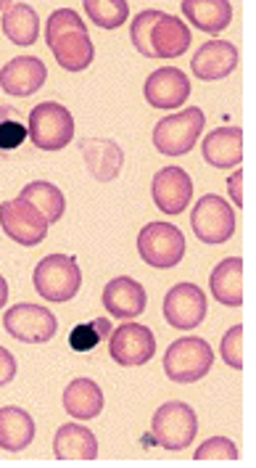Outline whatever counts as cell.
Returning a JSON list of instances; mask_svg holds the SVG:
<instances>
[{"label": "cell", "instance_id": "cell-2", "mask_svg": "<svg viewBox=\"0 0 256 468\" xmlns=\"http://www.w3.org/2000/svg\"><path fill=\"white\" fill-rule=\"evenodd\" d=\"M46 43L53 50L58 67L67 72H82L93 64V56H96L93 40L87 35L85 22L72 8H58L48 16Z\"/></svg>", "mask_w": 256, "mask_h": 468}, {"label": "cell", "instance_id": "cell-35", "mask_svg": "<svg viewBox=\"0 0 256 468\" xmlns=\"http://www.w3.org/2000/svg\"><path fill=\"white\" fill-rule=\"evenodd\" d=\"M8 302V283H5V278L0 275V307Z\"/></svg>", "mask_w": 256, "mask_h": 468}, {"label": "cell", "instance_id": "cell-22", "mask_svg": "<svg viewBox=\"0 0 256 468\" xmlns=\"http://www.w3.org/2000/svg\"><path fill=\"white\" fill-rule=\"evenodd\" d=\"M3 11V35L14 46H35L40 37V19L26 3H0Z\"/></svg>", "mask_w": 256, "mask_h": 468}, {"label": "cell", "instance_id": "cell-25", "mask_svg": "<svg viewBox=\"0 0 256 468\" xmlns=\"http://www.w3.org/2000/svg\"><path fill=\"white\" fill-rule=\"evenodd\" d=\"M64 410L79 420L98 419L103 410V392L101 387L90 378H75L64 389Z\"/></svg>", "mask_w": 256, "mask_h": 468}, {"label": "cell", "instance_id": "cell-27", "mask_svg": "<svg viewBox=\"0 0 256 468\" xmlns=\"http://www.w3.org/2000/svg\"><path fill=\"white\" fill-rule=\"evenodd\" d=\"M19 198L26 201L29 207H35L48 220V225L61 220L64 212H67V198H64V194L53 183H46V180H35V183L25 186Z\"/></svg>", "mask_w": 256, "mask_h": 468}, {"label": "cell", "instance_id": "cell-34", "mask_svg": "<svg viewBox=\"0 0 256 468\" xmlns=\"http://www.w3.org/2000/svg\"><path fill=\"white\" fill-rule=\"evenodd\" d=\"M228 188H230L235 207H243V173H232L230 180H228Z\"/></svg>", "mask_w": 256, "mask_h": 468}, {"label": "cell", "instance_id": "cell-5", "mask_svg": "<svg viewBox=\"0 0 256 468\" xmlns=\"http://www.w3.org/2000/svg\"><path fill=\"white\" fill-rule=\"evenodd\" d=\"M29 138L35 148L43 151H61L75 138V120L67 106L56 101H43L29 112Z\"/></svg>", "mask_w": 256, "mask_h": 468}, {"label": "cell", "instance_id": "cell-9", "mask_svg": "<svg viewBox=\"0 0 256 468\" xmlns=\"http://www.w3.org/2000/svg\"><path fill=\"white\" fill-rule=\"evenodd\" d=\"M3 328L8 336H14L16 342L25 345H46L56 336V315L51 310L40 307V304H14L5 315H3Z\"/></svg>", "mask_w": 256, "mask_h": 468}, {"label": "cell", "instance_id": "cell-8", "mask_svg": "<svg viewBox=\"0 0 256 468\" xmlns=\"http://www.w3.org/2000/svg\"><path fill=\"white\" fill-rule=\"evenodd\" d=\"M138 251L151 268L167 271L185 257V236L169 222H148L138 236Z\"/></svg>", "mask_w": 256, "mask_h": 468}, {"label": "cell", "instance_id": "cell-28", "mask_svg": "<svg viewBox=\"0 0 256 468\" xmlns=\"http://www.w3.org/2000/svg\"><path fill=\"white\" fill-rule=\"evenodd\" d=\"M85 14L93 25L103 29H117L128 22V0H85Z\"/></svg>", "mask_w": 256, "mask_h": 468}, {"label": "cell", "instance_id": "cell-33", "mask_svg": "<svg viewBox=\"0 0 256 468\" xmlns=\"http://www.w3.org/2000/svg\"><path fill=\"white\" fill-rule=\"evenodd\" d=\"M14 376H16V360L5 346H0V387L11 384Z\"/></svg>", "mask_w": 256, "mask_h": 468}, {"label": "cell", "instance_id": "cell-24", "mask_svg": "<svg viewBox=\"0 0 256 468\" xmlns=\"http://www.w3.org/2000/svg\"><path fill=\"white\" fill-rule=\"evenodd\" d=\"M182 14L190 25L206 35H220L232 22V3L228 0H182Z\"/></svg>", "mask_w": 256, "mask_h": 468}, {"label": "cell", "instance_id": "cell-1", "mask_svg": "<svg viewBox=\"0 0 256 468\" xmlns=\"http://www.w3.org/2000/svg\"><path fill=\"white\" fill-rule=\"evenodd\" d=\"M129 40L146 58H178L190 48V27L164 11H140L129 25Z\"/></svg>", "mask_w": 256, "mask_h": 468}, {"label": "cell", "instance_id": "cell-13", "mask_svg": "<svg viewBox=\"0 0 256 468\" xmlns=\"http://www.w3.org/2000/svg\"><path fill=\"white\" fill-rule=\"evenodd\" d=\"M164 318L169 325L190 331L206 318V296L196 283H178L164 296Z\"/></svg>", "mask_w": 256, "mask_h": 468}, {"label": "cell", "instance_id": "cell-32", "mask_svg": "<svg viewBox=\"0 0 256 468\" xmlns=\"http://www.w3.org/2000/svg\"><path fill=\"white\" fill-rule=\"evenodd\" d=\"M222 357L230 368H243V325H232L222 339Z\"/></svg>", "mask_w": 256, "mask_h": 468}, {"label": "cell", "instance_id": "cell-17", "mask_svg": "<svg viewBox=\"0 0 256 468\" xmlns=\"http://www.w3.org/2000/svg\"><path fill=\"white\" fill-rule=\"evenodd\" d=\"M101 302L106 304L111 318H117V321H135L146 310V289L138 281L122 275V278H114V281L106 283Z\"/></svg>", "mask_w": 256, "mask_h": 468}, {"label": "cell", "instance_id": "cell-12", "mask_svg": "<svg viewBox=\"0 0 256 468\" xmlns=\"http://www.w3.org/2000/svg\"><path fill=\"white\" fill-rule=\"evenodd\" d=\"M108 352L114 357V363L135 368V366H146L156 355V339L148 325L140 323H125L111 334V345Z\"/></svg>", "mask_w": 256, "mask_h": 468}, {"label": "cell", "instance_id": "cell-20", "mask_svg": "<svg viewBox=\"0 0 256 468\" xmlns=\"http://www.w3.org/2000/svg\"><path fill=\"white\" fill-rule=\"evenodd\" d=\"M204 159L217 170H232L243 159V130L241 127H220L204 138Z\"/></svg>", "mask_w": 256, "mask_h": 468}, {"label": "cell", "instance_id": "cell-11", "mask_svg": "<svg viewBox=\"0 0 256 468\" xmlns=\"http://www.w3.org/2000/svg\"><path fill=\"white\" fill-rule=\"evenodd\" d=\"M190 225L193 233L199 236V241L204 244H225L235 230V218H232V207L225 198L209 197L199 198V204L190 212Z\"/></svg>", "mask_w": 256, "mask_h": 468}, {"label": "cell", "instance_id": "cell-3", "mask_svg": "<svg viewBox=\"0 0 256 468\" xmlns=\"http://www.w3.org/2000/svg\"><path fill=\"white\" fill-rule=\"evenodd\" d=\"M35 292L48 302H69L82 286V272L75 257L69 254H48L37 262L32 272Z\"/></svg>", "mask_w": 256, "mask_h": 468}, {"label": "cell", "instance_id": "cell-18", "mask_svg": "<svg viewBox=\"0 0 256 468\" xmlns=\"http://www.w3.org/2000/svg\"><path fill=\"white\" fill-rule=\"evenodd\" d=\"M79 151H82L87 173L101 183L117 180L125 167V151L111 138H85V141H79Z\"/></svg>", "mask_w": 256, "mask_h": 468}, {"label": "cell", "instance_id": "cell-29", "mask_svg": "<svg viewBox=\"0 0 256 468\" xmlns=\"http://www.w3.org/2000/svg\"><path fill=\"white\" fill-rule=\"evenodd\" d=\"M26 135H29V130L22 122L19 112L14 106H3L0 103V156L14 154L16 148L25 144Z\"/></svg>", "mask_w": 256, "mask_h": 468}, {"label": "cell", "instance_id": "cell-23", "mask_svg": "<svg viewBox=\"0 0 256 468\" xmlns=\"http://www.w3.org/2000/svg\"><path fill=\"white\" fill-rule=\"evenodd\" d=\"M211 296L225 307H241L243 304V260L228 257L222 260L209 278Z\"/></svg>", "mask_w": 256, "mask_h": 468}, {"label": "cell", "instance_id": "cell-15", "mask_svg": "<svg viewBox=\"0 0 256 468\" xmlns=\"http://www.w3.org/2000/svg\"><path fill=\"white\" fill-rule=\"evenodd\" d=\"M46 80H48V67L35 56H16L0 69V88L8 96H19V99L37 93L46 85Z\"/></svg>", "mask_w": 256, "mask_h": 468}, {"label": "cell", "instance_id": "cell-6", "mask_svg": "<svg viewBox=\"0 0 256 468\" xmlns=\"http://www.w3.org/2000/svg\"><path fill=\"white\" fill-rule=\"evenodd\" d=\"M204 112L190 106V109H182L178 114H169L164 120H159L154 127V146L159 154H167V156H182L188 154L190 148L196 146V141L201 138V130H204Z\"/></svg>", "mask_w": 256, "mask_h": 468}, {"label": "cell", "instance_id": "cell-19", "mask_svg": "<svg viewBox=\"0 0 256 468\" xmlns=\"http://www.w3.org/2000/svg\"><path fill=\"white\" fill-rule=\"evenodd\" d=\"M235 67H238V48L230 40H209L196 50V56L190 61L193 74L199 80H206V82L230 77Z\"/></svg>", "mask_w": 256, "mask_h": 468}, {"label": "cell", "instance_id": "cell-7", "mask_svg": "<svg viewBox=\"0 0 256 468\" xmlns=\"http://www.w3.org/2000/svg\"><path fill=\"white\" fill-rule=\"evenodd\" d=\"M151 434L161 447L167 450H185L199 434V419L190 405L172 399L161 405L151 420Z\"/></svg>", "mask_w": 256, "mask_h": 468}, {"label": "cell", "instance_id": "cell-31", "mask_svg": "<svg viewBox=\"0 0 256 468\" xmlns=\"http://www.w3.org/2000/svg\"><path fill=\"white\" fill-rule=\"evenodd\" d=\"M196 461H238V444L228 437H211L196 450Z\"/></svg>", "mask_w": 256, "mask_h": 468}, {"label": "cell", "instance_id": "cell-26", "mask_svg": "<svg viewBox=\"0 0 256 468\" xmlns=\"http://www.w3.org/2000/svg\"><path fill=\"white\" fill-rule=\"evenodd\" d=\"M35 440V420L22 408H0V447L8 452L26 450Z\"/></svg>", "mask_w": 256, "mask_h": 468}, {"label": "cell", "instance_id": "cell-16", "mask_svg": "<svg viewBox=\"0 0 256 468\" xmlns=\"http://www.w3.org/2000/svg\"><path fill=\"white\" fill-rule=\"evenodd\" d=\"M143 93L154 109H179L190 96V80L178 67H164L148 74Z\"/></svg>", "mask_w": 256, "mask_h": 468}, {"label": "cell", "instance_id": "cell-30", "mask_svg": "<svg viewBox=\"0 0 256 468\" xmlns=\"http://www.w3.org/2000/svg\"><path fill=\"white\" fill-rule=\"evenodd\" d=\"M108 336H111V321L96 318V321L79 323V325L72 328V334H69V346H72L75 352H90V349H96L101 342H106Z\"/></svg>", "mask_w": 256, "mask_h": 468}, {"label": "cell", "instance_id": "cell-21", "mask_svg": "<svg viewBox=\"0 0 256 468\" xmlns=\"http://www.w3.org/2000/svg\"><path fill=\"white\" fill-rule=\"evenodd\" d=\"M53 455L58 461H96L98 458V440L87 426L64 423L53 437Z\"/></svg>", "mask_w": 256, "mask_h": 468}, {"label": "cell", "instance_id": "cell-14", "mask_svg": "<svg viewBox=\"0 0 256 468\" xmlns=\"http://www.w3.org/2000/svg\"><path fill=\"white\" fill-rule=\"evenodd\" d=\"M154 204L164 215H182L193 197V180L182 167H164L151 183Z\"/></svg>", "mask_w": 256, "mask_h": 468}, {"label": "cell", "instance_id": "cell-4", "mask_svg": "<svg viewBox=\"0 0 256 468\" xmlns=\"http://www.w3.org/2000/svg\"><path fill=\"white\" fill-rule=\"evenodd\" d=\"M214 352L199 336H182L175 339L164 355V373L175 384H196L211 370Z\"/></svg>", "mask_w": 256, "mask_h": 468}, {"label": "cell", "instance_id": "cell-10", "mask_svg": "<svg viewBox=\"0 0 256 468\" xmlns=\"http://www.w3.org/2000/svg\"><path fill=\"white\" fill-rule=\"evenodd\" d=\"M0 225L3 233L22 247H37L48 236V220L19 197L0 204Z\"/></svg>", "mask_w": 256, "mask_h": 468}]
</instances>
